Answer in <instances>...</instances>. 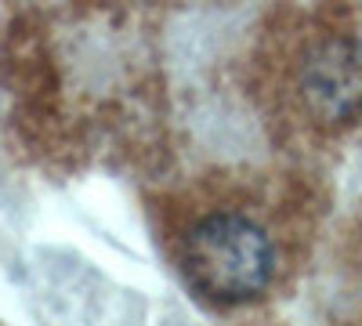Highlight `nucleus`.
<instances>
[{
	"label": "nucleus",
	"mask_w": 362,
	"mask_h": 326,
	"mask_svg": "<svg viewBox=\"0 0 362 326\" xmlns=\"http://www.w3.org/2000/svg\"><path fill=\"white\" fill-rule=\"evenodd\" d=\"M148 214L167 264L203 308L232 315L279 290L290 235L272 177L206 167L153 196Z\"/></svg>",
	"instance_id": "nucleus-1"
},
{
	"label": "nucleus",
	"mask_w": 362,
	"mask_h": 326,
	"mask_svg": "<svg viewBox=\"0 0 362 326\" xmlns=\"http://www.w3.org/2000/svg\"><path fill=\"white\" fill-rule=\"evenodd\" d=\"M254 91L279 124L344 131L362 120V40L326 18L279 22L254 51Z\"/></svg>",
	"instance_id": "nucleus-2"
}]
</instances>
